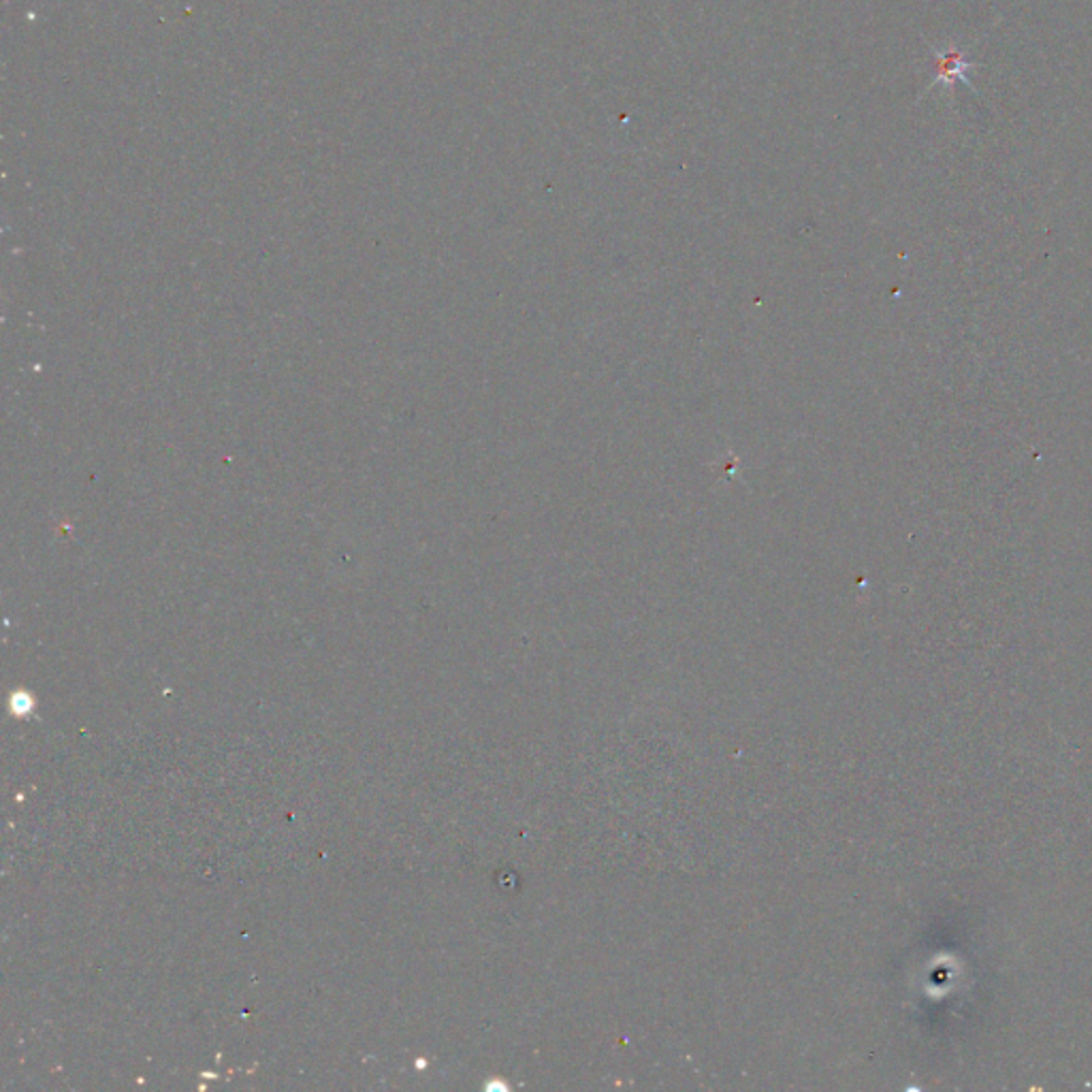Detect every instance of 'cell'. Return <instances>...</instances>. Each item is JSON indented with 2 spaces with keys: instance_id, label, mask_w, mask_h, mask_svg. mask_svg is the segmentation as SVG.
I'll use <instances>...</instances> for the list:
<instances>
[{
  "instance_id": "6da1fadb",
  "label": "cell",
  "mask_w": 1092,
  "mask_h": 1092,
  "mask_svg": "<svg viewBox=\"0 0 1092 1092\" xmlns=\"http://www.w3.org/2000/svg\"><path fill=\"white\" fill-rule=\"evenodd\" d=\"M967 71H969V64L958 56V51H949L939 58V77L945 80V82H964L969 84L967 80Z\"/></svg>"
}]
</instances>
